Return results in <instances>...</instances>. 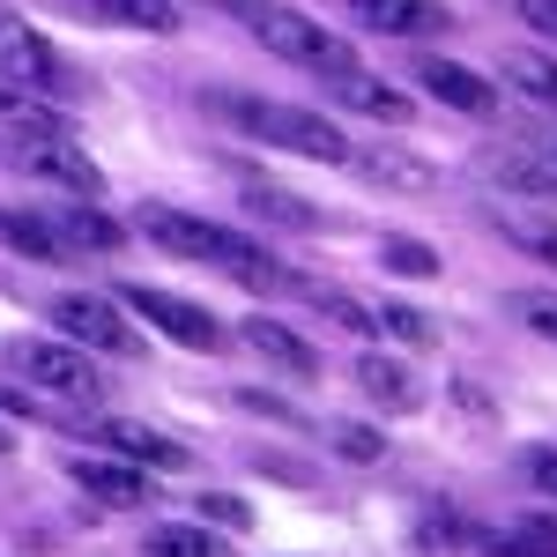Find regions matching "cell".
<instances>
[{"instance_id": "cell-23", "label": "cell", "mask_w": 557, "mask_h": 557, "mask_svg": "<svg viewBox=\"0 0 557 557\" xmlns=\"http://www.w3.org/2000/svg\"><path fill=\"white\" fill-rule=\"evenodd\" d=\"M380 335H386V343H401V349H431V343H438V327H431L417 305H380Z\"/></svg>"}, {"instance_id": "cell-4", "label": "cell", "mask_w": 557, "mask_h": 557, "mask_svg": "<svg viewBox=\"0 0 557 557\" xmlns=\"http://www.w3.org/2000/svg\"><path fill=\"white\" fill-rule=\"evenodd\" d=\"M0 164L45 178V186H60V194H75V201H104V172L89 164V149L75 141V134H23V141H0Z\"/></svg>"}, {"instance_id": "cell-22", "label": "cell", "mask_w": 557, "mask_h": 557, "mask_svg": "<svg viewBox=\"0 0 557 557\" xmlns=\"http://www.w3.org/2000/svg\"><path fill=\"white\" fill-rule=\"evenodd\" d=\"M246 209L268 215V223H290V231H312V223H320V215L305 209L298 194H283V186H246Z\"/></svg>"}, {"instance_id": "cell-24", "label": "cell", "mask_w": 557, "mask_h": 557, "mask_svg": "<svg viewBox=\"0 0 557 557\" xmlns=\"http://www.w3.org/2000/svg\"><path fill=\"white\" fill-rule=\"evenodd\" d=\"M506 312H513L528 335L557 343V290H513V298H506Z\"/></svg>"}, {"instance_id": "cell-18", "label": "cell", "mask_w": 557, "mask_h": 557, "mask_svg": "<svg viewBox=\"0 0 557 557\" xmlns=\"http://www.w3.org/2000/svg\"><path fill=\"white\" fill-rule=\"evenodd\" d=\"M0 246L23 253V260H60V253H67L60 231H52L45 215H30V209H0Z\"/></svg>"}, {"instance_id": "cell-11", "label": "cell", "mask_w": 557, "mask_h": 557, "mask_svg": "<svg viewBox=\"0 0 557 557\" xmlns=\"http://www.w3.org/2000/svg\"><path fill=\"white\" fill-rule=\"evenodd\" d=\"M357 386H364L380 409H394V417H417V409L431 401L424 386H417V372H409L401 357H380V349H372V357H357Z\"/></svg>"}, {"instance_id": "cell-9", "label": "cell", "mask_w": 557, "mask_h": 557, "mask_svg": "<svg viewBox=\"0 0 557 557\" xmlns=\"http://www.w3.org/2000/svg\"><path fill=\"white\" fill-rule=\"evenodd\" d=\"M67 475L83 483L97 506H112V513H141V506H157V483L134 469V461H83V454H75Z\"/></svg>"}, {"instance_id": "cell-27", "label": "cell", "mask_w": 557, "mask_h": 557, "mask_svg": "<svg viewBox=\"0 0 557 557\" xmlns=\"http://www.w3.org/2000/svg\"><path fill=\"white\" fill-rule=\"evenodd\" d=\"M194 520H215V528H246V498H231V491H201L194 498Z\"/></svg>"}, {"instance_id": "cell-1", "label": "cell", "mask_w": 557, "mask_h": 557, "mask_svg": "<svg viewBox=\"0 0 557 557\" xmlns=\"http://www.w3.org/2000/svg\"><path fill=\"white\" fill-rule=\"evenodd\" d=\"M134 223H141V238H149V246H164L172 260L223 268V275H238L246 290H305L298 275H283V268L260 253L246 231H231V223H215V215H194V209H164V201H149Z\"/></svg>"}, {"instance_id": "cell-10", "label": "cell", "mask_w": 557, "mask_h": 557, "mask_svg": "<svg viewBox=\"0 0 557 557\" xmlns=\"http://www.w3.org/2000/svg\"><path fill=\"white\" fill-rule=\"evenodd\" d=\"M380 38H438V30H454V8L446 0H349Z\"/></svg>"}, {"instance_id": "cell-32", "label": "cell", "mask_w": 557, "mask_h": 557, "mask_svg": "<svg viewBox=\"0 0 557 557\" xmlns=\"http://www.w3.org/2000/svg\"><path fill=\"white\" fill-rule=\"evenodd\" d=\"M483 557H557L550 543H483Z\"/></svg>"}, {"instance_id": "cell-14", "label": "cell", "mask_w": 557, "mask_h": 557, "mask_svg": "<svg viewBox=\"0 0 557 557\" xmlns=\"http://www.w3.org/2000/svg\"><path fill=\"white\" fill-rule=\"evenodd\" d=\"M97 438L120 454V461H134V469H186V446L178 438H164V431H149V424H97Z\"/></svg>"}, {"instance_id": "cell-12", "label": "cell", "mask_w": 557, "mask_h": 557, "mask_svg": "<svg viewBox=\"0 0 557 557\" xmlns=\"http://www.w3.org/2000/svg\"><path fill=\"white\" fill-rule=\"evenodd\" d=\"M417 83H424L438 104H454V112H491V104H498V83H483L461 60H417Z\"/></svg>"}, {"instance_id": "cell-3", "label": "cell", "mask_w": 557, "mask_h": 557, "mask_svg": "<svg viewBox=\"0 0 557 557\" xmlns=\"http://www.w3.org/2000/svg\"><path fill=\"white\" fill-rule=\"evenodd\" d=\"M238 15H246V30H253L275 60H290V67H312V75H343V67H357L349 38H335L327 23H312V15L290 8V0H238Z\"/></svg>"}, {"instance_id": "cell-5", "label": "cell", "mask_w": 557, "mask_h": 557, "mask_svg": "<svg viewBox=\"0 0 557 557\" xmlns=\"http://www.w3.org/2000/svg\"><path fill=\"white\" fill-rule=\"evenodd\" d=\"M8 364L38 386V394H52V401H97V394H104L97 364H89V349L67 343V335H60V343H45V335H30V343H8Z\"/></svg>"}, {"instance_id": "cell-29", "label": "cell", "mask_w": 557, "mask_h": 557, "mask_svg": "<svg viewBox=\"0 0 557 557\" xmlns=\"http://www.w3.org/2000/svg\"><path fill=\"white\" fill-rule=\"evenodd\" d=\"M513 238H528V246L557 268V223H513Z\"/></svg>"}, {"instance_id": "cell-2", "label": "cell", "mask_w": 557, "mask_h": 557, "mask_svg": "<svg viewBox=\"0 0 557 557\" xmlns=\"http://www.w3.org/2000/svg\"><path fill=\"white\" fill-rule=\"evenodd\" d=\"M209 104L268 149H290V157H312V164H349V134L335 120H320L312 104H275V97H238V89H223Z\"/></svg>"}, {"instance_id": "cell-31", "label": "cell", "mask_w": 557, "mask_h": 557, "mask_svg": "<svg viewBox=\"0 0 557 557\" xmlns=\"http://www.w3.org/2000/svg\"><path fill=\"white\" fill-rule=\"evenodd\" d=\"M520 15H528L543 38H557V0H520Z\"/></svg>"}, {"instance_id": "cell-16", "label": "cell", "mask_w": 557, "mask_h": 557, "mask_svg": "<svg viewBox=\"0 0 557 557\" xmlns=\"http://www.w3.org/2000/svg\"><path fill=\"white\" fill-rule=\"evenodd\" d=\"M349 172L372 178V186H394V194H431L438 172L417 164V157H401V149H349Z\"/></svg>"}, {"instance_id": "cell-19", "label": "cell", "mask_w": 557, "mask_h": 557, "mask_svg": "<svg viewBox=\"0 0 557 557\" xmlns=\"http://www.w3.org/2000/svg\"><path fill=\"white\" fill-rule=\"evenodd\" d=\"M45 223L60 231V246H97V253H112V246H120V223L97 209V201H75V209L45 215Z\"/></svg>"}, {"instance_id": "cell-15", "label": "cell", "mask_w": 557, "mask_h": 557, "mask_svg": "<svg viewBox=\"0 0 557 557\" xmlns=\"http://www.w3.org/2000/svg\"><path fill=\"white\" fill-rule=\"evenodd\" d=\"M327 97H335V104H349V112H364V120H394V127H401V120L417 112V104H409L401 89L372 83L364 67H343V75H327Z\"/></svg>"}, {"instance_id": "cell-28", "label": "cell", "mask_w": 557, "mask_h": 557, "mask_svg": "<svg viewBox=\"0 0 557 557\" xmlns=\"http://www.w3.org/2000/svg\"><path fill=\"white\" fill-rule=\"evenodd\" d=\"M238 409H260V417H275V424H298V409L275 401V394H260V386H238Z\"/></svg>"}, {"instance_id": "cell-25", "label": "cell", "mask_w": 557, "mask_h": 557, "mask_svg": "<svg viewBox=\"0 0 557 557\" xmlns=\"http://www.w3.org/2000/svg\"><path fill=\"white\" fill-rule=\"evenodd\" d=\"M506 75H513L535 104H557V60H543V52H513V60H506Z\"/></svg>"}, {"instance_id": "cell-30", "label": "cell", "mask_w": 557, "mask_h": 557, "mask_svg": "<svg viewBox=\"0 0 557 557\" xmlns=\"http://www.w3.org/2000/svg\"><path fill=\"white\" fill-rule=\"evenodd\" d=\"M528 475H535V491L557 498V446H535V454H528Z\"/></svg>"}, {"instance_id": "cell-26", "label": "cell", "mask_w": 557, "mask_h": 557, "mask_svg": "<svg viewBox=\"0 0 557 557\" xmlns=\"http://www.w3.org/2000/svg\"><path fill=\"white\" fill-rule=\"evenodd\" d=\"M327 438H335V454H343V461H380V454H386V438L372 424H335Z\"/></svg>"}, {"instance_id": "cell-20", "label": "cell", "mask_w": 557, "mask_h": 557, "mask_svg": "<svg viewBox=\"0 0 557 557\" xmlns=\"http://www.w3.org/2000/svg\"><path fill=\"white\" fill-rule=\"evenodd\" d=\"M380 268L424 283V275H438V246H424V238H380Z\"/></svg>"}, {"instance_id": "cell-21", "label": "cell", "mask_w": 557, "mask_h": 557, "mask_svg": "<svg viewBox=\"0 0 557 557\" xmlns=\"http://www.w3.org/2000/svg\"><path fill=\"white\" fill-rule=\"evenodd\" d=\"M149 557H223L201 520H186V528H149Z\"/></svg>"}, {"instance_id": "cell-33", "label": "cell", "mask_w": 557, "mask_h": 557, "mask_svg": "<svg viewBox=\"0 0 557 557\" xmlns=\"http://www.w3.org/2000/svg\"><path fill=\"white\" fill-rule=\"evenodd\" d=\"M0 454H8V431H0Z\"/></svg>"}, {"instance_id": "cell-17", "label": "cell", "mask_w": 557, "mask_h": 557, "mask_svg": "<svg viewBox=\"0 0 557 557\" xmlns=\"http://www.w3.org/2000/svg\"><path fill=\"white\" fill-rule=\"evenodd\" d=\"M97 23H112V30H149V38H172L178 30V8L172 0H83Z\"/></svg>"}, {"instance_id": "cell-6", "label": "cell", "mask_w": 557, "mask_h": 557, "mask_svg": "<svg viewBox=\"0 0 557 557\" xmlns=\"http://www.w3.org/2000/svg\"><path fill=\"white\" fill-rule=\"evenodd\" d=\"M120 305H127L134 320H149L157 335H172L178 349H201V357H209V349L231 343V335L215 327V312H209V305L178 298V290H157V283H127V290H120Z\"/></svg>"}, {"instance_id": "cell-13", "label": "cell", "mask_w": 557, "mask_h": 557, "mask_svg": "<svg viewBox=\"0 0 557 557\" xmlns=\"http://www.w3.org/2000/svg\"><path fill=\"white\" fill-rule=\"evenodd\" d=\"M238 335H246V349H260V357H268L275 372H290V380H312V372H320V349L305 343L298 327H283V320H246Z\"/></svg>"}, {"instance_id": "cell-7", "label": "cell", "mask_w": 557, "mask_h": 557, "mask_svg": "<svg viewBox=\"0 0 557 557\" xmlns=\"http://www.w3.org/2000/svg\"><path fill=\"white\" fill-rule=\"evenodd\" d=\"M52 327H60L67 343L97 349V357H134V349H141L127 305L97 298V290H67V298H52Z\"/></svg>"}, {"instance_id": "cell-8", "label": "cell", "mask_w": 557, "mask_h": 557, "mask_svg": "<svg viewBox=\"0 0 557 557\" xmlns=\"http://www.w3.org/2000/svg\"><path fill=\"white\" fill-rule=\"evenodd\" d=\"M0 75L8 83H23L30 97H75V67L38 38V30H23V23H0Z\"/></svg>"}]
</instances>
